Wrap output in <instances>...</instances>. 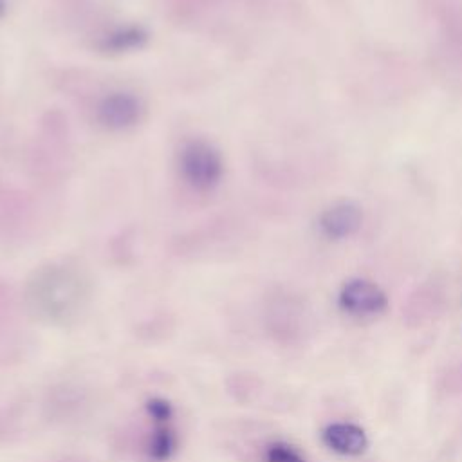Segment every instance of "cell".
<instances>
[{
    "instance_id": "obj_1",
    "label": "cell",
    "mask_w": 462,
    "mask_h": 462,
    "mask_svg": "<svg viewBox=\"0 0 462 462\" xmlns=\"http://www.w3.org/2000/svg\"><path fill=\"white\" fill-rule=\"evenodd\" d=\"M179 168L184 180L199 191L213 189L224 177V161L220 152L202 139L189 141L182 146Z\"/></svg>"
},
{
    "instance_id": "obj_2",
    "label": "cell",
    "mask_w": 462,
    "mask_h": 462,
    "mask_svg": "<svg viewBox=\"0 0 462 462\" xmlns=\"http://www.w3.org/2000/svg\"><path fill=\"white\" fill-rule=\"evenodd\" d=\"M143 105L130 92H110L97 105V121L108 130H128L141 121Z\"/></svg>"
},
{
    "instance_id": "obj_3",
    "label": "cell",
    "mask_w": 462,
    "mask_h": 462,
    "mask_svg": "<svg viewBox=\"0 0 462 462\" xmlns=\"http://www.w3.org/2000/svg\"><path fill=\"white\" fill-rule=\"evenodd\" d=\"M339 307L352 316H375L386 309V296L366 280H352L339 292Z\"/></svg>"
},
{
    "instance_id": "obj_4",
    "label": "cell",
    "mask_w": 462,
    "mask_h": 462,
    "mask_svg": "<svg viewBox=\"0 0 462 462\" xmlns=\"http://www.w3.org/2000/svg\"><path fill=\"white\" fill-rule=\"evenodd\" d=\"M323 442L332 451L348 457L361 455L368 446L365 431L359 426L348 422H336L327 426L323 430Z\"/></svg>"
},
{
    "instance_id": "obj_5",
    "label": "cell",
    "mask_w": 462,
    "mask_h": 462,
    "mask_svg": "<svg viewBox=\"0 0 462 462\" xmlns=\"http://www.w3.org/2000/svg\"><path fill=\"white\" fill-rule=\"evenodd\" d=\"M359 224H361V215L357 208L346 202L328 208L319 218L321 231L330 238L348 236L352 231L359 227Z\"/></svg>"
},
{
    "instance_id": "obj_6",
    "label": "cell",
    "mask_w": 462,
    "mask_h": 462,
    "mask_svg": "<svg viewBox=\"0 0 462 462\" xmlns=\"http://www.w3.org/2000/svg\"><path fill=\"white\" fill-rule=\"evenodd\" d=\"M177 448V437L168 424H155V430L148 442V455L155 462H166L171 458Z\"/></svg>"
},
{
    "instance_id": "obj_7",
    "label": "cell",
    "mask_w": 462,
    "mask_h": 462,
    "mask_svg": "<svg viewBox=\"0 0 462 462\" xmlns=\"http://www.w3.org/2000/svg\"><path fill=\"white\" fill-rule=\"evenodd\" d=\"M148 34L144 29L130 25V27H123L114 31L112 34L106 36L105 40V49L112 51V52H125V51H134L139 49L146 43Z\"/></svg>"
},
{
    "instance_id": "obj_8",
    "label": "cell",
    "mask_w": 462,
    "mask_h": 462,
    "mask_svg": "<svg viewBox=\"0 0 462 462\" xmlns=\"http://www.w3.org/2000/svg\"><path fill=\"white\" fill-rule=\"evenodd\" d=\"M265 462H305L303 455L287 442H273L265 449Z\"/></svg>"
},
{
    "instance_id": "obj_9",
    "label": "cell",
    "mask_w": 462,
    "mask_h": 462,
    "mask_svg": "<svg viewBox=\"0 0 462 462\" xmlns=\"http://www.w3.org/2000/svg\"><path fill=\"white\" fill-rule=\"evenodd\" d=\"M146 411L148 415L155 420V424H168L173 417V408L166 399L153 397L146 402Z\"/></svg>"
},
{
    "instance_id": "obj_10",
    "label": "cell",
    "mask_w": 462,
    "mask_h": 462,
    "mask_svg": "<svg viewBox=\"0 0 462 462\" xmlns=\"http://www.w3.org/2000/svg\"><path fill=\"white\" fill-rule=\"evenodd\" d=\"M49 462H88V460L79 458V457H65V458H58V460H49Z\"/></svg>"
},
{
    "instance_id": "obj_11",
    "label": "cell",
    "mask_w": 462,
    "mask_h": 462,
    "mask_svg": "<svg viewBox=\"0 0 462 462\" xmlns=\"http://www.w3.org/2000/svg\"><path fill=\"white\" fill-rule=\"evenodd\" d=\"M4 13H5V0H0V18L4 16Z\"/></svg>"
}]
</instances>
